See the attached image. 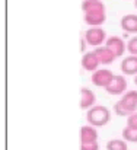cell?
<instances>
[{"instance_id": "ffe728a7", "label": "cell", "mask_w": 137, "mask_h": 150, "mask_svg": "<svg viewBox=\"0 0 137 150\" xmlns=\"http://www.w3.org/2000/svg\"><path fill=\"white\" fill-rule=\"evenodd\" d=\"M88 48V42H86V40L85 38H80V51L83 52V51H86Z\"/></svg>"}, {"instance_id": "7c38bea8", "label": "cell", "mask_w": 137, "mask_h": 150, "mask_svg": "<svg viewBox=\"0 0 137 150\" xmlns=\"http://www.w3.org/2000/svg\"><path fill=\"white\" fill-rule=\"evenodd\" d=\"M121 71L127 76H136L137 74V55H128L121 61Z\"/></svg>"}, {"instance_id": "7a4b0ae2", "label": "cell", "mask_w": 137, "mask_h": 150, "mask_svg": "<svg viewBox=\"0 0 137 150\" xmlns=\"http://www.w3.org/2000/svg\"><path fill=\"white\" fill-rule=\"evenodd\" d=\"M86 120L93 127H104L111 120V112L106 106L102 105H93L86 112Z\"/></svg>"}, {"instance_id": "e0dca14e", "label": "cell", "mask_w": 137, "mask_h": 150, "mask_svg": "<svg viewBox=\"0 0 137 150\" xmlns=\"http://www.w3.org/2000/svg\"><path fill=\"white\" fill-rule=\"evenodd\" d=\"M127 51L131 55H137V37H133L127 42Z\"/></svg>"}, {"instance_id": "5bb4252c", "label": "cell", "mask_w": 137, "mask_h": 150, "mask_svg": "<svg viewBox=\"0 0 137 150\" xmlns=\"http://www.w3.org/2000/svg\"><path fill=\"white\" fill-rule=\"evenodd\" d=\"M82 10H83V13L105 12V4L101 0H83L82 1Z\"/></svg>"}, {"instance_id": "277c9868", "label": "cell", "mask_w": 137, "mask_h": 150, "mask_svg": "<svg viewBox=\"0 0 137 150\" xmlns=\"http://www.w3.org/2000/svg\"><path fill=\"white\" fill-rule=\"evenodd\" d=\"M114 76L115 74L111 70H108V69H98L96 71L92 73L91 82L98 88H106L112 82Z\"/></svg>"}, {"instance_id": "4fadbf2b", "label": "cell", "mask_w": 137, "mask_h": 150, "mask_svg": "<svg viewBox=\"0 0 137 150\" xmlns=\"http://www.w3.org/2000/svg\"><path fill=\"white\" fill-rule=\"evenodd\" d=\"M106 19L105 12H91V13H83V21L89 26H101Z\"/></svg>"}, {"instance_id": "44dd1931", "label": "cell", "mask_w": 137, "mask_h": 150, "mask_svg": "<svg viewBox=\"0 0 137 150\" xmlns=\"http://www.w3.org/2000/svg\"><path fill=\"white\" fill-rule=\"evenodd\" d=\"M128 37H130L128 32H124V34H123V38H128Z\"/></svg>"}, {"instance_id": "ac0fdd59", "label": "cell", "mask_w": 137, "mask_h": 150, "mask_svg": "<svg viewBox=\"0 0 137 150\" xmlns=\"http://www.w3.org/2000/svg\"><path fill=\"white\" fill-rule=\"evenodd\" d=\"M127 127L137 128V112H133L127 117Z\"/></svg>"}, {"instance_id": "3957f363", "label": "cell", "mask_w": 137, "mask_h": 150, "mask_svg": "<svg viewBox=\"0 0 137 150\" xmlns=\"http://www.w3.org/2000/svg\"><path fill=\"white\" fill-rule=\"evenodd\" d=\"M85 40H86L88 45L96 48V47H101L106 41V34L101 26H91L85 32Z\"/></svg>"}, {"instance_id": "6da1fadb", "label": "cell", "mask_w": 137, "mask_h": 150, "mask_svg": "<svg viewBox=\"0 0 137 150\" xmlns=\"http://www.w3.org/2000/svg\"><path fill=\"white\" fill-rule=\"evenodd\" d=\"M114 112L118 117H128L137 112V91H128L123 93L121 99L114 103Z\"/></svg>"}, {"instance_id": "8fae6325", "label": "cell", "mask_w": 137, "mask_h": 150, "mask_svg": "<svg viewBox=\"0 0 137 150\" xmlns=\"http://www.w3.org/2000/svg\"><path fill=\"white\" fill-rule=\"evenodd\" d=\"M120 25L123 28L124 32L128 34H137V15L130 13V15H124L120 21Z\"/></svg>"}, {"instance_id": "9c48e42d", "label": "cell", "mask_w": 137, "mask_h": 150, "mask_svg": "<svg viewBox=\"0 0 137 150\" xmlns=\"http://www.w3.org/2000/svg\"><path fill=\"white\" fill-rule=\"evenodd\" d=\"M93 105H96V96L95 93L92 92L89 88H82L80 89V102H79V106L80 109H91Z\"/></svg>"}, {"instance_id": "d6986e66", "label": "cell", "mask_w": 137, "mask_h": 150, "mask_svg": "<svg viewBox=\"0 0 137 150\" xmlns=\"http://www.w3.org/2000/svg\"><path fill=\"white\" fill-rule=\"evenodd\" d=\"M79 150H99V144L96 143H89V144H80Z\"/></svg>"}, {"instance_id": "8992f818", "label": "cell", "mask_w": 137, "mask_h": 150, "mask_svg": "<svg viewBox=\"0 0 137 150\" xmlns=\"http://www.w3.org/2000/svg\"><path fill=\"white\" fill-rule=\"evenodd\" d=\"M105 45L115 54V57H121L127 51V44L120 37H109V38H106Z\"/></svg>"}, {"instance_id": "52a82bcc", "label": "cell", "mask_w": 137, "mask_h": 150, "mask_svg": "<svg viewBox=\"0 0 137 150\" xmlns=\"http://www.w3.org/2000/svg\"><path fill=\"white\" fill-rule=\"evenodd\" d=\"M79 140L80 144H89V143H96L98 142V131L93 125H83L79 130Z\"/></svg>"}, {"instance_id": "7402d4cb", "label": "cell", "mask_w": 137, "mask_h": 150, "mask_svg": "<svg viewBox=\"0 0 137 150\" xmlns=\"http://www.w3.org/2000/svg\"><path fill=\"white\" fill-rule=\"evenodd\" d=\"M134 83H136V86H137V74H136V77H134Z\"/></svg>"}, {"instance_id": "30bf717a", "label": "cell", "mask_w": 137, "mask_h": 150, "mask_svg": "<svg viewBox=\"0 0 137 150\" xmlns=\"http://www.w3.org/2000/svg\"><path fill=\"white\" fill-rule=\"evenodd\" d=\"M93 51H95V54L98 55L99 63H101L102 66H108V64L114 63V60L117 58V57H115V54L109 50L106 45H104V47H96Z\"/></svg>"}, {"instance_id": "ba28073f", "label": "cell", "mask_w": 137, "mask_h": 150, "mask_svg": "<svg viewBox=\"0 0 137 150\" xmlns=\"http://www.w3.org/2000/svg\"><path fill=\"white\" fill-rule=\"evenodd\" d=\"M99 58L98 55L95 54V51H89V52H85L83 57H82V67L86 70V71H96L98 67H99Z\"/></svg>"}, {"instance_id": "5b68a950", "label": "cell", "mask_w": 137, "mask_h": 150, "mask_svg": "<svg viewBox=\"0 0 137 150\" xmlns=\"http://www.w3.org/2000/svg\"><path fill=\"white\" fill-rule=\"evenodd\" d=\"M104 89L109 95H123L127 91V80L124 76H114L112 82Z\"/></svg>"}, {"instance_id": "9a60e30c", "label": "cell", "mask_w": 137, "mask_h": 150, "mask_svg": "<svg viewBox=\"0 0 137 150\" xmlns=\"http://www.w3.org/2000/svg\"><path fill=\"white\" fill-rule=\"evenodd\" d=\"M106 150H128L127 147V142L123 139V140H118V139H112L106 143Z\"/></svg>"}, {"instance_id": "603a6c76", "label": "cell", "mask_w": 137, "mask_h": 150, "mask_svg": "<svg viewBox=\"0 0 137 150\" xmlns=\"http://www.w3.org/2000/svg\"><path fill=\"white\" fill-rule=\"evenodd\" d=\"M134 6H136V9H137V0H134Z\"/></svg>"}, {"instance_id": "2e32d148", "label": "cell", "mask_w": 137, "mask_h": 150, "mask_svg": "<svg viewBox=\"0 0 137 150\" xmlns=\"http://www.w3.org/2000/svg\"><path fill=\"white\" fill-rule=\"evenodd\" d=\"M123 139L126 142H130V143H137V128L126 127L123 130Z\"/></svg>"}]
</instances>
